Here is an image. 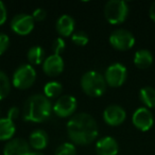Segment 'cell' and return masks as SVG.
I'll return each instance as SVG.
<instances>
[{"mask_svg": "<svg viewBox=\"0 0 155 155\" xmlns=\"http://www.w3.org/2000/svg\"><path fill=\"white\" fill-rule=\"evenodd\" d=\"M67 134L73 144H89L98 137V123L91 115L79 113L67 122Z\"/></svg>", "mask_w": 155, "mask_h": 155, "instance_id": "6da1fadb", "label": "cell"}, {"mask_svg": "<svg viewBox=\"0 0 155 155\" xmlns=\"http://www.w3.org/2000/svg\"><path fill=\"white\" fill-rule=\"evenodd\" d=\"M53 106L50 100L41 94H35L27 99L24 107V120L33 123H41L50 118Z\"/></svg>", "mask_w": 155, "mask_h": 155, "instance_id": "7a4b0ae2", "label": "cell"}, {"mask_svg": "<svg viewBox=\"0 0 155 155\" xmlns=\"http://www.w3.org/2000/svg\"><path fill=\"white\" fill-rule=\"evenodd\" d=\"M106 82L100 72L91 70L85 72L81 78L82 91L89 97L97 98L102 96L106 91Z\"/></svg>", "mask_w": 155, "mask_h": 155, "instance_id": "3957f363", "label": "cell"}, {"mask_svg": "<svg viewBox=\"0 0 155 155\" xmlns=\"http://www.w3.org/2000/svg\"><path fill=\"white\" fill-rule=\"evenodd\" d=\"M129 15V7L122 0H110L104 7V16L112 25L122 24Z\"/></svg>", "mask_w": 155, "mask_h": 155, "instance_id": "277c9868", "label": "cell"}, {"mask_svg": "<svg viewBox=\"0 0 155 155\" xmlns=\"http://www.w3.org/2000/svg\"><path fill=\"white\" fill-rule=\"evenodd\" d=\"M36 80V71L30 64L20 65L12 78V84L18 89H28Z\"/></svg>", "mask_w": 155, "mask_h": 155, "instance_id": "5b68a950", "label": "cell"}, {"mask_svg": "<svg viewBox=\"0 0 155 155\" xmlns=\"http://www.w3.org/2000/svg\"><path fill=\"white\" fill-rule=\"evenodd\" d=\"M106 85L112 87H120L125 83L127 79V67L120 63H114L108 66L104 73Z\"/></svg>", "mask_w": 155, "mask_h": 155, "instance_id": "8992f818", "label": "cell"}, {"mask_svg": "<svg viewBox=\"0 0 155 155\" xmlns=\"http://www.w3.org/2000/svg\"><path fill=\"white\" fill-rule=\"evenodd\" d=\"M110 44L114 49L127 51L135 45V37L125 29H117L110 35Z\"/></svg>", "mask_w": 155, "mask_h": 155, "instance_id": "52a82bcc", "label": "cell"}, {"mask_svg": "<svg viewBox=\"0 0 155 155\" xmlns=\"http://www.w3.org/2000/svg\"><path fill=\"white\" fill-rule=\"evenodd\" d=\"M78 107V101L73 96H61L53 105V113L61 118H67L74 114Z\"/></svg>", "mask_w": 155, "mask_h": 155, "instance_id": "ba28073f", "label": "cell"}, {"mask_svg": "<svg viewBox=\"0 0 155 155\" xmlns=\"http://www.w3.org/2000/svg\"><path fill=\"white\" fill-rule=\"evenodd\" d=\"M34 19H33L32 15L29 14H17L13 17L11 21V29L13 30V32H15L16 34L25 35L30 34L34 29Z\"/></svg>", "mask_w": 155, "mask_h": 155, "instance_id": "9c48e42d", "label": "cell"}, {"mask_svg": "<svg viewBox=\"0 0 155 155\" xmlns=\"http://www.w3.org/2000/svg\"><path fill=\"white\" fill-rule=\"evenodd\" d=\"M132 122L134 127L141 132H147L153 127L154 118L153 114L149 108L147 107H139L134 112L132 116Z\"/></svg>", "mask_w": 155, "mask_h": 155, "instance_id": "30bf717a", "label": "cell"}, {"mask_svg": "<svg viewBox=\"0 0 155 155\" xmlns=\"http://www.w3.org/2000/svg\"><path fill=\"white\" fill-rule=\"evenodd\" d=\"M127 118V113L124 108L121 107L120 105L113 104L110 105L104 110L103 112V119L106 124L110 127H118L122 124Z\"/></svg>", "mask_w": 155, "mask_h": 155, "instance_id": "8fae6325", "label": "cell"}, {"mask_svg": "<svg viewBox=\"0 0 155 155\" xmlns=\"http://www.w3.org/2000/svg\"><path fill=\"white\" fill-rule=\"evenodd\" d=\"M32 150L27 140L22 138H14L5 143L3 155H30Z\"/></svg>", "mask_w": 155, "mask_h": 155, "instance_id": "7c38bea8", "label": "cell"}, {"mask_svg": "<svg viewBox=\"0 0 155 155\" xmlns=\"http://www.w3.org/2000/svg\"><path fill=\"white\" fill-rule=\"evenodd\" d=\"M64 61L62 56L52 54L48 56L43 63V70L48 77H58L64 70Z\"/></svg>", "mask_w": 155, "mask_h": 155, "instance_id": "4fadbf2b", "label": "cell"}, {"mask_svg": "<svg viewBox=\"0 0 155 155\" xmlns=\"http://www.w3.org/2000/svg\"><path fill=\"white\" fill-rule=\"evenodd\" d=\"M96 152L98 155H117L119 152V144L115 138L105 136L97 141Z\"/></svg>", "mask_w": 155, "mask_h": 155, "instance_id": "5bb4252c", "label": "cell"}, {"mask_svg": "<svg viewBox=\"0 0 155 155\" xmlns=\"http://www.w3.org/2000/svg\"><path fill=\"white\" fill-rule=\"evenodd\" d=\"M75 21L70 15H62L56 21V31L63 37H69L74 33Z\"/></svg>", "mask_w": 155, "mask_h": 155, "instance_id": "9a60e30c", "label": "cell"}, {"mask_svg": "<svg viewBox=\"0 0 155 155\" xmlns=\"http://www.w3.org/2000/svg\"><path fill=\"white\" fill-rule=\"evenodd\" d=\"M48 141H49L48 134L41 129H37L33 131L29 137V144L35 151L44 150L47 147Z\"/></svg>", "mask_w": 155, "mask_h": 155, "instance_id": "2e32d148", "label": "cell"}, {"mask_svg": "<svg viewBox=\"0 0 155 155\" xmlns=\"http://www.w3.org/2000/svg\"><path fill=\"white\" fill-rule=\"evenodd\" d=\"M153 54L147 49H140L134 55V64L139 69H147L152 65Z\"/></svg>", "mask_w": 155, "mask_h": 155, "instance_id": "e0dca14e", "label": "cell"}, {"mask_svg": "<svg viewBox=\"0 0 155 155\" xmlns=\"http://www.w3.org/2000/svg\"><path fill=\"white\" fill-rule=\"evenodd\" d=\"M16 132L15 123L9 118H0V140H11Z\"/></svg>", "mask_w": 155, "mask_h": 155, "instance_id": "ac0fdd59", "label": "cell"}, {"mask_svg": "<svg viewBox=\"0 0 155 155\" xmlns=\"http://www.w3.org/2000/svg\"><path fill=\"white\" fill-rule=\"evenodd\" d=\"M139 99L143 103L144 107H155V88L151 86H144L139 91Z\"/></svg>", "mask_w": 155, "mask_h": 155, "instance_id": "d6986e66", "label": "cell"}, {"mask_svg": "<svg viewBox=\"0 0 155 155\" xmlns=\"http://www.w3.org/2000/svg\"><path fill=\"white\" fill-rule=\"evenodd\" d=\"M27 58L31 66H37L45 61V51L39 46H33L29 49Z\"/></svg>", "mask_w": 155, "mask_h": 155, "instance_id": "ffe728a7", "label": "cell"}, {"mask_svg": "<svg viewBox=\"0 0 155 155\" xmlns=\"http://www.w3.org/2000/svg\"><path fill=\"white\" fill-rule=\"evenodd\" d=\"M63 87L62 84L58 81H50L44 87V96L48 98V99H54V98L60 97L62 94Z\"/></svg>", "mask_w": 155, "mask_h": 155, "instance_id": "44dd1931", "label": "cell"}, {"mask_svg": "<svg viewBox=\"0 0 155 155\" xmlns=\"http://www.w3.org/2000/svg\"><path fill=\"white\" fill-rule=\"evenodd\" d=\"M11 91V82L7 73L0 70V101L9 96Z\"/></svg>", "mask_w": 155, "mask_h": 155, "instance_id": "7402d4cb", "label": "cell"}, {"mask_svg": "<svg viewBox=\"0 0 155 155\" xmlns=\"http://www.w3.org/2000/svg\"><path fill=\"white\" fill-rule=\"evenodd\" d=\"M54 155H77V148L72 142H64L56 148Z\"/></svg>", "mask_w": 155, "mask_h": 155, "instance_id": "603a6c76", "label": "cell"}, {"mask_svg": "<svg viewBox=\"0 0 155 155\" xmlns=\"http://www.w3.org/2000/svg\"><path fill=\"white\" fill-rule=\"evenodd\" d=\"M71 41L74 45L79 46V47H84L88 44V35L84 32V31H77L71 35Z\"/></svg>", "mask_w": 155, "mask_h": 155, "instance_id": "cb8c5ba5", "label": "cell"}, {"mask_svg": "<svg viewBox=\"0 0 155 155\" xmlns=\"http://www.w3.org/2000/svg\"><path fill=\"white\" fill-rule=\"evenodd\" d=\"M52 51H53V54H56V55H61V53L65 51L66 49V44H65V41L62 38V37H58L56 39H54V41L52 43Z\"/></svg>", "mask_w": 155, "mask_h": 155, "instance_id": "d4e9b609", "label": "cell"}, {"mask_svg": "<svg viewBox=\"0 0 155 155\" xmlns=\"http://www.w3.org/2000/svg\"><path fill=\"white\" fill-rule=\"evenodd\" d=\"M10 46V38L5 33H0V55H2Z\"/></svg>", "mask_w": 155, "mask_h": 155, "instance_id": "484cf974", "label": "cell"}, {"mask_svg": "<svg viewBox=\"0 0 155 155\" xmlns=\"http://www.w3.org/2000/svg\"><path fill=\"white\" fill-rule=\"evenodd\" d=\"M46 16H47V12L44 9H41V8L36 9L32 13V17H33V19H34V21H41V20L45 19Z\"/></svg>", "mask_w": 155, "mask_h": 155, "instance_id": "4316f807", "label": "cell"}, {"mask_svg": "<svg viewBox=\"0 0 155 155\" xmlns=\"http://www.w3.org/2000/svg\"><path fill=\"white\" fill-rule=\"evenodd\" d=\"M7 17H8L7 8H5V3L0 0V26H2L7 21Z\"/></svg>", "mask_w": 155, "mask_h": 155, "instance_id": "83f0119b", "label": "cell"}, {"mask_svg": "<svg viewBox=\"0 0 155 155\" xmlns=\"http://www.w3.org/2000/svg\"><path fill=\"white\" fill-rule=\"evenodd\" d=\"M18 116H19V108L16 107V106H13V107H11L9 110H8L7 118H9L10 120L14 121L15 119L18 118Z\"/></svg>", "mask_w": 155, "mask_h": 155, "instance_id": "f1b7e54d", "label": "cell"}, {"mask_svg": "<svg viewBox=\"0 0 155 155\" xmlns=\"http://www.w3.org/2000/svg\"><path fill=\"white\" fill-rule=\"evenodd\" d=\"M149 15H150V18L155 22V1L151 5L150 10H149Z\"/></svg>", "mask_w": 155, "mask_h": 155, "instance_id": "f546056e", "label": "cell"}, {"mask_svg": "<svg viewBox=\"0 0 155 155\" xmlns=\"http://www.w3.org/2000/svg\"><path fill=\"white\" fill-rule=\"evenodd\" d=\"M30 155H44V153H41V151H32Z\"/></svg>", "mask_w": 155, "mask_h": 155, "instance_id": "4dcf8cb0", "label": "cell"}]
</instances>
